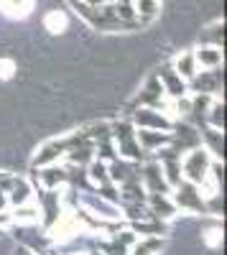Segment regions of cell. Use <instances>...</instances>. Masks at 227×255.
Segmentation results:
<instances>
[{"label":"cell","mask_w":227,"mask_h":255,"mask_svg":"<svg viewBox=\"0 0 227 255\" xmlns=\"http://www.w3.org/2000/svg\"><path fill=\"white\" fill-rule=\"evenodd\" d=\"M169 197H171L174 207L181 209V212H189V215H207V197L202 194V186H197L187 179H181L169 191Z\"/></svg>","instance_id":"1"},{"label":"cell","mask_w":227,"mask_h":255,"mask_svg":"<svg viewBox=\"0 0 227 255\" xmlns=\"http://www.w3.org/2000/svg\"><path fill=\"white\" fill-rule=\"evenodd\" d=\"M210 163H212V156L207 153V148H192V151H187L181 156V176L202 186L204 181H207V174H210Z\"/></svg>","instance_id":"2"},{"label":"cell","mask_w":227,"mask_h":255,"mask_svg":"<svg viewBox=\"0 0 227 255\" xmlns=\"http://www.w3.org/2000/svg\"><path fill=\"white\" fill-rule=\"evenodd\" d=\"M130 108H153V110H161V113H171V100L163 95V87H161L156 74H151L146 79L138 97L130 102Z\"/></svg>","instance_id":"3"},{"label":"cell","mask_w":227,"mask_h":255,"mask_svg":"<svg viewBox=\"0 0 227 255\" xmlns=\"http://www.w3.org/2000/svg\"><path fill=\"white\" fill-rule=\"evenodd\" d=\"M125 118L135 125V128H148V130H171L174 125V118L161 113V110H153V108H128Z\"/></svg>","instance_id":"4"},{"label":"cell","mask_w":227,"mask_h":255,"mask_svg":"<svg viewBox=\"0 0 227 255\" xmlns=\"http://www.w3.org/2000/svg\"><path fill=\"white\" fill-rule=\"evenodd\" d=\"M187 87H189V92H204V95L220 97V92L225 87V72H222V67L197 69V74L187 82Z\"/></svg>","instance_id":"5"},{"label":"cell","mask_w":227,"mask_h":255,"mask_svg":"<svg viewBox=\"0 0 227 255\" xmlns=\"http://www.w3.org/2000/svg\"><path fill=\"white\" fill-rule=\"evenodd\" d=\"M61 191L59 189H38V215H41V222H44L46 230H51L59 217L64 215L61 212Z\"/></svg>","instance_id":"6"},{"label":"cell","mask_w":227,"mask_h":255,"mask_svg":"<svg viewBox=\"0 0 227 255\" xmlns=\"http://www.w3.org/2000/svg\"><path fill=\"white\" fill-rule=\"evenodd\" d=\"M140 184L146 186V194H169L171 191L169 181L163 179L161 163L153 156H148L146 161L140 163Z\"/></svg>","instance_id":"7"},{"label":"cell","mask_w":227,"mask_h":255,"mask_svg":"<svg viewBox=\"0 0 227 255\" xmlns=\"http://www.w3.org/2000/svg\"><path fill=\"white\" fill-rule=\"evenodd\" d=\"M153 74L158 77L161 87H163V95H166L171 102H174V100H181V97H187V95H189L187 79L179 77V72L171 67V64H163V67H158Z\"/></svg>","instance_id":"8"},{"label":"cell","mask_w":227,"mask_h":255,"mask_svg":"<svg viewBox=\"0 0 227 255\" xmlns=\"http://www.w3.org/2000/svg\"><path fill=\"white\" fill-rule=\"evenodd\" d=\"M31 181L38 189H61V186H67V166H59V163L33 166L31 168Z\"/></svg>","instance_id":"9"},{"label":"cell","mask_w":227,"mask_h":255,"mask_svg":"<svg viewBox=\"0 0 227 255\" xmlns=\"http://www.w3.org/2000/svg\"><path fill=\"white\" fill-rule=\"evenodd\" d=\"M169 133H171V145L176 148V151H181V153H187V151H192V148L202 145L199 130L194 125H189L187 120H174Z\"/></svg>","instance_id":"10"},{"label":"cell","mask_w":227,"mask_h":255,"mask_svg":"<svg viewBox=\"0 0 227 255\" xmlns=\"http://www.w3.org/2000/svg\"><path fill=\"white\" fill-rule=\"evenodd\" d=\"M138 240V235L133 230H117L113 232L110 240H100L97 250L102 255H130V245Z\"/></svg>","instance_id":"11"},{"label":"cell","mask_w":227,"mask_h":255,"mask_svg":"<svg viewBox=\"0 0 227 255\" xmlns=\"http://www.w3.org/2000/svg\"><path fill=\"white\" fill-rule=\"evenodd\" d=\"M69 151V135L64 138H54L49 143H44L38 148V153L33 156V163L31 166H49V163H59L64 158V153Z\"/></svg>","instance_id":"12"},{"label":"cell","mask_w":227,"mask_h":255,"mask_svg":"<svg viewBox=\"0 0 227 255\" xmlns=\"http://www.w3.org/2000/svg\"><path fill=\"white\" fill-rule=\"evenodd\" d=\"M199 140L202 148H207V153L217 161H225V130H217L212 125H202L199 128Z\"/></svg>","instance_id":"13"},{"label":"cell","mask_w":227,"mask_h":255,"mask_svg":"<svg viewBox=\"0 0 227 255\" xmlns=\"http://www.w3.org/2000/svg\"><path fill=\"white\" fill-rule=\"evenodd\" d=\"M108 174L113 184H122L128 179H140V163L138 161H128V158H113L108 163Z\"/></svg>","instance_id":"14"},{"label":"cell","mask_w":227,"mask_h":255,"mask_svg":"<svg viewBox=\"0 0 227 255\" xmlns=\"http://www.w3.org/2000/svg\"><path fill=\"white\" fill-rule=\"evenodd\" d=\"M135 140H138V145L143 148V151L151 156V153L158 151V148L171 143V133H166V130H148V128H135Z\"/></svg>","instance_id":"15"},{"label":"cell","mask_w":227,"mask_h":255,"mask_svg":"<svg viewBox=\"0 0 227 255\" xmlns=\"http://www.w3.org/2000/svg\"><path fill=\"white\" fill-rule=\"evenodd\" d=\"M130 230L135 232V235H140V238H163L169 232V225H166V220H158V217L148 215V217L133 220Z\"/></svg>","instance_id":"16"},{"label":"cell","mask_w":227,"mask_h":255,"mask_svg":"<svg viewBox=\"0 0 227 255\" xmlns=\"http://www.w3.org/2000/svg\"><path fill=\"white\" fill-rule=\"evenodd\" d=\"M146 207H148L151 215L158 217V220H171L179 212L169 194H146Z\"/></svg>","instance_id":"17"},{"label":"cell","mask_w":227,"mask_h":255,"mask_svg":"<svg viewBox=\"0 0 227 255\" xmlns=\"http://www.w3.org/2000/svg\"><path fill=\"white\" fill-rule=\"evenodd\" d=\"M194 61L199 69H215L222 67V49L220 46H207V44H199L194 51Z\"/></svg>","instance_id":"18"},{"label":"cell","mask_w":227,"mask_h":255,"mask_svg":"<svg viewBox=\"0 0 227 255\" xmlns=\"http://www.w3.org/2000/svg\"><path fill=\"white\" fill-rule=\"evenodd\" d=\"M135 5V13H138V23L140 28L153 23V18L158 15V8H161V0H133Z\"/></svg>","instance_id":"19"},{"label":"cell","mask_w":227,"mask_h":255,"mask_svg":"<svg viewBox=\"0 0 227 255\" xmlns=\"http://www.w3.org/2000/svg\"><path fill=\"white\" fill-rule=\"evenodd\" d=\"M8 194V204L10 207H18V204H26L28 199H31V184L26 181V179H13V186L5 191Z\"/></svg>","instance_id":"20"},{"label":"cell","mask_w":227,"mask_h":255,"mask_svg":"<svg viewBox=\"0 0 227 255\" xmlns=\"http://www.w3.org/2000/svg\"><path fill=\"white\" fill-rule=\"evenodd\" d=\"M199 44H207V46H220L225 44V20H215V23H210L207 28H204L199 33Z\"/></svg>","instance_id":"21"},{"label":"cell","mask_w":227,"mask_h":255,"mask_svg":"<svg viewBox=\"0 0 227 255\" xmlns=\"http://www.w3.org/2000/svg\"><path fill=\"white\" fill-rule=\"evenodd\" d=\"M163 248V238H140L130 245V255H156Z\"/></svg>","instance_id":"22"},{"label":"cell","mask_w":227,"mask_h":255,"mask_svg":"<svg viewBox=\"0 0 227 255\" xmlns=\"http://www.w3.org/2000/svg\"><path fill=\"white\" fill-rule=\"evenodd\" d=\"M171 67L179 72V77H184L187 82H189V79L197 74V69H199V67H197V61H194V54H192V51H184V54H181V56H179V59L171 64Z\"/></svg>","instance_id":"23"},{"label":"cell","mask_w":227,"mask_h":255,"mask_svg":"<svg viewBox=\"0 0 227 255\" xmlns=\"http://www.w3.org/2000/svg\"><path fill=\"white\" fill-rule=\"evenodd\" d=\"M207 125L217 128V130H225V100L215 97L210 102V110H207Z\"/></svg>","instance_id":"24"},{"label":"cell","mask_w":227,"mask_h":255,"mask_svg":"<svg viewBox=\"0 0 227 255\" xmlns=\"http://www.w3.org/2000/svg\"><path fill=\"white\" fill-rule=\"evenodd\" d=\"M87 176H90V181H92L95 186L108 184V181H110L108 163H105V161H100V158H92V161H90V166H87Z\"/></svg>","instance_id":"25"},{"label":"cell","mask_w":227,"mask_h":255,"mask_svg":"<svg viewBox=\"0 0 227 255\" xmlns=\"http://www.w3.org/2000/svg\"><path fill=\"white\" fill-rule=\"evenodd\" d=\"M10 220H15V222H28V225H38L41 215H38V207H28V202H26V204H18V207H15V212H13Z\"/></svg>","instance_id":"26"},{"label":"cell","mask_w":227,"mask_h":255,"mask_svg":"<svg viewBox=\"0 0 227 255\" xmlns=\"http://www.w3.org/2000/svg\"><path fill=\"white\" fill-rule=\"evenodd\" d=\"M95 194H97V197H102L105 202H110V204H115V207L120 204V191H117V184H113V181L95 186Z\"/></svg>","instance_id":"27"},{"label":"cell","mask_w":227,"mask_h":255,"mask_svg":"<svg viewBox=\"0 0 227 255\" xmlns=\"http://www.w3.org/2000/svg\"><path fill=\"white\" fill-rule=\"evenodd\" d=\"M3 10H8L10 15H26L31 8V0H0Z\"/></svg>","instance_id":"28"},{"label":"cell","mask_w":227,"mask_h":255,"mask_svg":"<svg viewBox=\"0 0 227 255\" xmlns=\"http://www.w3.org/2000/svg\"><path fill=\"white\" fill-rule=\"evenodd\" d=\"M46 28L51 31V33H61L67 28V18L61 15L59 10H51L49 15H46Z\"/></svg>","instance_id":"29"},{"label":"cell","mask_w":227,"mask_h":255,"mask_svg":"<svg viewBox=\"0 0 227 255\" xmlns=\"http://www.w3.org/2000/svg\"><path fill=\"white\" fill-rule=\"evenodd\" d=\"M82 3H90V5H102V3H108V0H82Z\"/></svg>","instance_id":"30"}]
</instances>
